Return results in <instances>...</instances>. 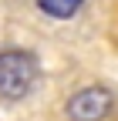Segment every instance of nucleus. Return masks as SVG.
Returning a JSON list of instances; mask_svg holds the SVG:
<instances>
[{"mask_svg": "<svg viewBox=\"0 0 118 121\" xmlns=\"http://www.w3.org/2000/svg\"><path fill=\"white\" fill-rule=\"evenodd\" d=\"M84 0H37V7L47 13V17L54 20H68V17H74V13L81 10Z\"/></svg>", "mask_w": 118, "mask_h": 121, "instance_id": "obj_3", "label": "nucleus"}, {"mask_svg": "<svg viewBox=\"0 0 118 121\" xmlns=\"http://www.w3.org/2000/svg\"><path fill=\"white\" fill-rule=\"evenodd\" d=\"M111 111H115V94L108 87H101V84L78 87L64 104L68 121H108Z\"/></svg>", "mask_w": 118, "mask_h": 121, "instance_id": "obj_2", "label": "nucleus"}, {"mask_svg": "<svg viewBox=\"0 0 118 121\" xmlns=\"http://www.w3.org/2000/svg\"><path fill=\"white\" fill-rule=\"evenodd\" d=\"M41 64L31 51L24 47H4L0 51V101H24L37 87Z\"/></svg>", "mask_w": 118, "mask_h": 121, "instance_id": "obj_1", "label": "nucleus"}]
</instances>
